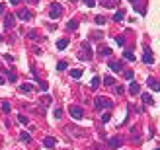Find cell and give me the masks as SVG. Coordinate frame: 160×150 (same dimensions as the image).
Instances as JSON below:
<instances>
[{
  "mask_svg": "<svg viewBox=\"0 0 160 150\" xmlns=\"http://www.w3.org/2000/svg\"><path fill=\"white\" fill-rule=\"evenodd\" d=\"M123 18H125V12L123 10H117L115 14H113V22H121Z\"/></svg>",
  "mask_w": 160,
  "mask_h": 150,
  "instance_id": "e0dca14e",
  "label": "cell"
},
{
  "mask_svg": "<svg viewBox=\"0 0 160 150\" xmlns=\"http://www.w3.org/2000/svg\"><path fill=\"white\" fill-rule=\"evenodd\" d=\"M6 12V4H0V14H4Z\"/></svg>",
  "mask_w": 160,
  "mask_h": 150,
  "instance_id": "ab89813d",
  "label": "cell"
},
{
  "mask_svg": "<svg viewBox=\"0 0 160 150\" xmlns=\"http://www.w3.org/2000/svg\"><path fill=\"white\" fill-rule=\"evenodd\" d=\"M72 2H74V0H72Z\"/></svg>",
  "mask_w": 160,
  "mask_h": 150,
  "instance_id": "bcb514c9",
  "label": "cell"
},
{
  "mask_svg": "<svg viewBox=\"0 0 160 150\" xmlns=\"http://www.w3.org/2000/svg\"><path fill=\"white\" fill-rule=\"evenodd\" d=\"M63 10H64V8L61 6L59 2H53V4H51V10H49V18H51V20H57V18H61Z\"/></svg>",
  "mask_w": 160,
  "mask_h": 150,
  "instance_id": "3957f363",
  "label": "cell"
},
{
  "mask_svg": "<svg viewBox=\"0 0 160 150\" xmlns=\"http://www.w3.org/2000/svg\"><path fill=\"white\" fill-rule=\"evenodd\" d=\"M4 59H6L8 62H12V61H14V57H12V55H4Z\"/></svg>",
  "mask_w": 160,
  "mask_h": 150,
  "instance_id": "f35d334b",
  "label": "cell"
},
{
  "mask_svg": "<svg viewBox=\"0 0 160 150\" xmlns=\"http://www.w3.org/2000/svg\"><path fill=\"white\" fill-rule=\"evenodd\" d=\"M123 57H125V59L129 61V62H133V61H135V55H133L131 51H125V55H123Z\"/></svg>",
  "mask_w": 160,
  "mask_h": 150,
  "instance_id": "4dcf8cb0",
  "label": "cell"
},
{
  "mask_svg": "<svg viewBox=\"0 0 160 150\" xmlns=\"http://www.w3.org/2000/svg\"><path fill=\"white\" fill-rule=\"evenodd\" d=\"M146 84H149V86H150V88H152V90H156V86H158V82H156V80H154V78H152V76H149V78H146Z\"/></svg>",
  "mask_w": 160,
  "mask_h": 150,
  "instance_id": "603a6c76",
  "label": "cell"
},
{
  "mask_svg": "<svg viewBox=\"0 0 160 150\" xmlns=\"http://www.w3.org/2000/svg\"><path fill=\"white\" fill-rule=\"evenodd\" d=\"M123 76H125L127 80H133V78H135V72H133V70H123Z\"/></svg>",
  "mask_w": 160,
  "mask_h": 150,
  "instance_id": "4316f807",
  "label": "cell"
},
{
  "mask_svg": "<svg viewBox=\"0 0 160 150\" xmlns=\"http://www.w3.org/2000/svg\"><path fill=\"white\" fill-rule=\"evenodd\" d=\"M156 150H160V148H156Z\"/></svg>",
  "mask_w": 160,
  "mask_h": 150,
  "instance_id": "f6af8a7d",
  "label": "cell"
},
{
  "mask_svg": "<svg viewBox=\"0 0 160 150\" xmlns=\"http://www.w3.org/2000/svg\"><path fill=\"white\" fill-rule=\"evenodd\" d=\"M67 47H68V39H64V37H63V39L57 41V49H61V51H63V49H67Z\"/></svg>",
  "mask_w": 160,
  "mask_h": 150,
  "instance_id": "9a60e30c",
  "label": "cell"
},
{
  "mask_svg": "<svg viewBox=\"0 0 160 150\" xmlns=\"http://www.w3.org/2000/svg\"><path fill=\"white\" fill-rule=\"evenodd\" d=\"M100 84H102V78L100 76H94L92 80H90V88H92V90H98V88H100Z\"/></svg>",
  "mask_w": 160,
  "mask_h": 150,
  "instance_id": "5bb4252c",
  "label": "cell"
},
{
  "mask_svg": "<svg viewBox=\"0 0 160 150\" xmlns=\"http://www.w3.org/2000/svg\"><path fill=\"white\" fill-rule=\"evenodd\" d=\"M115 43L119 45V47H123V45L127 43V39H125V37H123V35H117V37H115Z\"/></svg>",
  "mask_w": 160,
  "mask_h": 150,
  "instance_id": "484cf974",
  "label": "cell"
},
{
  "mask_svg": "<svg viewBox=\"0 0 160 150\" xmlns=\"http://www.w3.org/2000/svg\"><path fill=\"white\" fill-rule=\"evenodd\" d=\"M94 22H96L98 26H104V23H105V18H104V16H96V20H94Z\"/></svg>",
  "mask_w": 160,
  "mask_h": 150,
  "instance_id": "1f68e13d",
  "label": "cell"
},
{
  "mask_svg": "<svg viewBox=\"0 0 160 150\" xmlns=\"http://www.w3.org/2000/svg\"><path fill=\"white\" fill-rule=\"evenodd\" d=\"M156 90H158V92H160V84H158V86H156Z\"/></svg>",
  "mask_w": 160,
  "mask_h": 150,
  "instance_id": "ee69618b",
  "label": "cell"
},
{
  "mask_svg": "<svg viewBox=\"0 0 160 150\" xmlns=\"http://www.w3.org/2000/svg\"><path fill=\"white\" fill-rule=\"evenodd\" d=\"M78 59L80 61H90V59H92V47H90L88 41L82 43V51L78 53Z\"/></svg>",
  "mask_w": 160,
  "mask_h": 150,
  "instance_id": "7a4b0ae2",
  "label": "cell"
},
{
  "mask_svg": "<svg viewBox=\"0 0 160 150\" xmlns=\"http://www.w3.org/2000/svg\"><path fill=\"white\" fill-rule=\"evenodd\" d=\"M18 18H20V20H24V22H30V20H31V12H27V10H20V12H18Z\"/></svg>",
  "mask_w": 160,
  "mask_h": 150,
  "instance_id": "7c38bea8",
  "label": "cell"
},
{
  "mask_svg": "<svg viewBox=\"0 0 160 150\" xmlns=\"http://www.w3.org/2000/svg\"><path fill=\"white\" fill-rule=\"evenodd\" d=\"M129 2H131V4H139V0H129Z\"/></svg>",
  "mask_w": 160,
  "mask_h": 150,
  "instance_id": "7bdbcfd3",
  "label": "cell"
},
{
  "mask_svg": "<svg viewBox=\"0 0 160 150\" xmlns=\"http://www.w3.org/2000/svg\"><path fill=\"white\" fill-rule=\"evenodd\" d=\"M33 90H35V86L30 84V82H24V84L20 86V92H22V94H31Z\"/></svg>",
  "mask_w": 160,
  "mask_h": 150,
  "instance_id": "9c48e42d",
  "label": "cell"
},
{
  "mask_svg": "<svg viewBox=\"0 0 160 150\" xmlns=\"http://www.w3.org/2000/svg\"><path fill=\"white\" fill-rule=\"evenodd\" d=\"M2 72H6V78H8L10 82H16V80H18V76H16L14 72H10V70H2Z\"/></svg>",
  "mask_w": 160,
  "mask_h": 150,
  "instance_id": "7402d4cb",
  "label": "cell"
},
{
  "mask_svg": "<svg viewBox=\"0 0 160 150\" xmlns=\"http://www.w3.org/2000/svg\"><path fill=\"white\" fill-rule=\"evenodd\" d=\"M84 4H86V6H90V8H92L94 4H96V0H84Z\"/></svg>",
  "mask_w": 160,
  "mask_h": 150,
  "instance_id": "8d00e7d4",
  "label": "cell"
},
{
  "mask_svg": "<svg viewBox=\"0 0 160 150\" xmlns=\"http://www.w3.org/2000/svg\"><path fill=\"white\" fill-rule=\"evenodd\" d=\"M98 55H102V57H109V55H111V49H109L108 45H100V47H98Z\"/></svg>",
  "mask_w": 160,
  "mask_h": 150,
  "instance_id": "8fae6325",
  "label": "cell"
},
{
  "mask_svg": "<svg viewBox=\"0 0 160 150\" xmlns=\"http://www.w3.org/2000/svg\"><path fill=\"white\" fill-rule=\"evenodd\" d=\"M43 144H45V148H55L57 146V139L55 136H45Z\"/></svg>",
  "mask_w": 160,
  "mask_h": 150,
  "instance_id": "30bf717a",
  "label": "cell"
},
{
  "mask_svg": "<svg viewBox=\"0 0 160 150\" xmlns=\"http://www.w3.org/2000/svg\"><path fill=\"white\" fill-rule=\"evenodd\" d=\"M104 84H105V86H115L117 82H115V78H113V76H105V78H104Z\"/></svg>",
  "mask_w": 160,
  "mask_h": 150,
  "instance_id": "ffe728a7",
  "label": "cell"
},
{
  "mask_svg": "<svg viewBox=\"0 0 160 150\" xmlns=\"http://www.w3.org/2000/svg\"><path fill=\"white\" fill-rule=\"evenodd\" d=\"M27 37H30V39H37V31H35V30H31L30 33H27Z\"/></svg>",
  "mask_w": 160,
  "mask_h": 150,
  "instance_id": "836d02e7",
  "label": "cell"
},
{
  "mask_svg": "<svg viewBox=\"0 0 160 150\" xmlns=\"http://www.w3.org/2000/svg\"><path fill=\"white\" fill-rule=\"evenodd\" d=\"M90 39H104V31H92Z\"/></svg>",
  "mask_w": 160,
  "mask_h": 150,
  "instance_id": "44dd1931",
  "label": "cell"
},
{
  "mask_svg": "<svg viewBox=\"0 0 160 150\" xmlns=\"http://www.w3.org/2000/svg\"><path fill=\"white\" fill-rule=\"evenodd\" d=\"M4 27H6V30H12V27H14V14L4 16Z\"/></svg>",
  "mask_w": 160,
  "mask_h": 150,
  "instance_id": "ba28073f",
  "label": "cell"
},
{
  "mask_svg": "<svg viewBox=\"0 0 160 150\" xmlns=\"http://www.w3.org/2000/svg\"><path fill=\"white\" fill-rule=\"evenodd\" d=\"M82 72H84V70H80V68H72V70H71V76L78 80V78H82Z\"/></svg>",
  "mask_w": 160,
  "mask_h": 150,
  "instance_id": "d6986e66",
  "label": "cell"
},
{
  "mask_svg": "<svg viewBox=\"0 0 160 150\" xmlns=\"http://www.w3.org/2000/svg\"><path fill=\"white\" fill-rule=\"evenodd\" d=\"M20 2H22V0H10V4H14V6H16V4H20Z\"/></svg>",
  "mask_w": 160,
  "mask_h": 150,
  "instance_id": "60d3db41",
  "label": "cell"
},
{
  "mask_svg": "<svg viewBox=\"0 0 160 150\" xmlns=\"http://www.w3.org/2000/svg\"><path fill=\"white\" fill-rule=\"evenodd\" d=\"M121 144H123V139H121V136H113V139L108 140V146H109V148H119Z\"/></svg>",
  "mask_w": 160,
  "mask_h": 150,
  "instance_id": "8992f818",
  "label": "cell"
},
{
  "mask_svg": "<svg viewBox=\"0 0 160 150\" xmlns=\"http://www.w3.org/2000/svg\"><path fill=\"white\" fill-rule=\"evenodd\" d=\"M141 99H143L145 103H152V98H150V94H143V95H141Z\"/></svg>",
  "mask_w": 160,
  "mask_h": 150,
  "instance_id": "f546056e",
  "label": "cell"
},
{
  "mask_svg": "<svg viewBox=\"0 0 160 150\" xmlns=\"http://www.w3.org/2000/svg\"><path fill=\"white\" fill-rule=\"evenodd\" d=\"M20 140H22V142H30V140H31V135H30L27 131L20 133Z\"/></svg>",
  "mask_w": 160,
  "mask_h": 150,
  "instance_id": "2e32d148",
  "label": "cell"
},
{
  "mask_svg": "<svg viewBox=\"0 0 160 150\" xmlns=\"http://www.w3.org/2000/svg\"><path fill=\"white\" fill-rule=\"evenodd\" d=\"M18 121H20L22 125H27V123H30V119H27L26 115H18Z\"/></svg>",
  "mask_w": 160,
  "mask_h": 150,
  "instance_id": "d6a6232c",
  "label": "cell"
},
{
  "mask_svg": "<svg viewBox=\"0 0 160 150\" xmlns=\"http://www.w3.org/2000/svg\"><path fill=\"white\" fill-rule=\"evenodd\" d=\"M139 90H141V86H139V84H137L135 80H131V86H129V94H131V95H137V94H139Z\"/></svg>",
  "mask_w": 160,
  "mask_h": 150,
  "instance_id": "4fadbf2b",
  "label": "cell"
},
{
  "mask_svg": "<svg viewBox=\"0 0 160 150\" xmlns=\"http://www.w3.org/2000/svg\"><path fill=\"white\" fill-rule=\"evenodd\" d=\"M67 27H68V30H71V31H74L76 27H78V22H76V20H71V22L67 23Z\"/></svg>",
  "mask_w": 160,
  "mask_h": 150,
  "instance_id": "cb8c5ba5",
  "label": "cell"
},
{
  "mask_svg": "<svg viewBox=\"0 0 160 150\" xmlns=\"http://www.w3.org/2000/svg\"><path fill=\"white\" fill-rule=\"evenodd\" d=\"M4 82H6V78H4V76H0V84H4Z\"/></svg>",
  "mask_w": 160,
  "mask_h": 150,
  "instance_id": "b9f144b4",
  "label": "cell"
},
{
  "mask_svg": "<svg viewBox=\"0 0 160 150\" xmlns=\"http://www.w3.org/2000/svg\"><path fill=\"white\" fill-rule=\"evenodd\" d=\"M143 62H145V64H152V62H154L152 49H150L149 45H145V47H143Z\"/></svg>",
  "mask_w": 160,
  "mask_h": 150,
  "instance_id": "277c9868",
  "label": "cell"
},
{
  "mask_svg": "<svg viewBox=\"0 0 160 150\" xmlns=\"http://www.w3.org/2000/svg\"><path fill=\"white\" fill-rule=\"evenodd\" d=\"M61 117H63V109L59 107V109H55V119H61Z\"/></svg>",
  "mask_w": 160,
  "mask_h": 150,
  "instance_id": "d590c367",
  "label": "cell"
},
{
  "mask_svg": "<svg viewBox=\"0 0 160 150\" xmlns=\"http://www.w3.org/2000/svg\"><path fill=\"white\" fill-rule=\"evenodd\" d=\"M108 66L113 70V72H123V64H121L119 61H109V62H108Z\"/></svg>",
  "mask_w": 160,
  "mask_h": 150,
  "instance_id": "52a82bcc",
  "label": "cell"
},
{
  "mask_svg": "<svg viewBox=\"0 0 160 150\" xmlns=\"http://www.w3.org/2000/svg\"><path fill=\"white\" fill-rule=\"evenodd\" d=\"M94 107H96V109H111V107H113V102H111L109 98L98 95V98L94 99Z\"/></svg>",
  "mask_w": 160,
  "mask_h": 150,
  "instance_id": "6da1fadb",
  "label": "cell"
},
{
  "mask_svg": "<svg viewBox=\"0 0 160 150\" xmlns=\"http://www.w3.org/2000/svg\"><path fill=\"white\" fill-rule=\"evenodd\" d=\"M2 111H4V113H10V111H12V105H10L8 102H2Z\"/></svg>",
  "mask_w": 160,
  "mask_h": 150,
  "instance_id": "83f0119b",
  "label": "cell"
},
{
  "mask_svg": "<svg viewBox=\"0 0 160 150\" xmlns=\"http://www.w3.org/2000/svg\"><path fill=\"white\" fill-rule=\"evenodd\" d=\"M109 119H111V115H109V113H104V115H102V123H108Z\"/></svg>",
  "mask_w": 160,
  "mask_h": 150,
  "instance_id": "e575fe53",
  "label": "cell"
},
{
  "mask_svg": "<svg viewBox=\"0 0 160 150\" xmlns=\"http://www.w3.org/2000/svg\"><path fill=\"white\" fill-rule=\"evenodd\" d=\"M67 68H68V64H67L64 61H59V62H57V70H59V72H61V70H67Z\"/></svg>",
  "mask_w": 160,
  "mask_h": 150,
  "instance_id": "d4e9b609",
  "label": "cell"
},
{
  "mask_svg": "<svg viewBox=\"0 0 160 150\" xmlns=\"http://www.w3.org/2000/svg\"><path fill=\"white\" fill-rule=\"evenodd\" d=\"M71 117L72 119H82L84 117V109H82V107H78V105H71Z\"/></svg>",
  "mask_w": 160,
  "mask_h": 150,
  "instance_id": "5b68a950",
  "label": "cell"
},
{
  "mask_svg": "<svg viewBox=\"0 0 160 150\" xmlns=\"http://www.w3.org/2000/svg\"><path fill=\"white\" fill-rule=\"evenodd\" d=\"M102 2V6H105V8H111V6H115L119 0H100Z\"/></svg>",
  "mask_w": 160,
  "mask_h": 150,
  "instance_id": "ac0fdd59",
  "label": "cell"
},
{
  "mask_svg": "<svg viewBox=\"0 0 160 150\" xmlns=\"http://www.w3.org/2000/svg\"><path fill=\"white\" fill-rule=\"evenodd\" d=\"M115 92H117V94H123V86H119V84H115Z\"/></svg>",
  "mask_w": 160,
  "mask_h": 150,
  "instance_id": "74e56055",
  "label": "cell"
},
{
  "mask_svg": "<svg viewBox=\"0 0 160 150\" xmlns=\"http://www.w3.org/2000/svg\"><path fill=\"white\" fill-rule=\"evenodd\" d=\"M49 103H51V95H43V98H41V105L47 107Z\"/></svg>",
  "mask_w": 160,
  "mask_h": 150,
  "instance_id": "f1b7e54d",
  "label": "cell"
}]
</instances>
